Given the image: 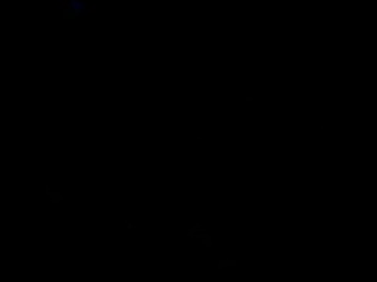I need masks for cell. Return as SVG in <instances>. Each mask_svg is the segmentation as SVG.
Instances as JSON below:
<instances>
[{
  "instance_id": "1",
  "label": "cell",
  "mask_w": 377,
  "mask_h": 282,
  "mask_svg": "<svg viewBox=\"0 0 377 282\" xmlns=\"http://www.w3.org/2000/svg\"><path fill=\"white\" fill-rule=\"evenodd\" d=\"M94 12H96V5H91L89 9V13H94Z\"/></svg>"
},
{
  "instance_id": "2",
  "label": "cell",
  "mask_w": 377,
  "mask_h": 282,
  "mask_svg": "<svg viewBox=\"0 0 377 282\" xmlns=\"http://www.w3.org/2000/svg\"><path fill=\"white\" fill-rule=\"evenodd\" d=\"M125 223H127V228H128V229H134V228H136V226H134L133 223H130V222H128V221H125Z\"/></svg>"
},
{
  "instance_id": "3",
  "label": "cell",
  "mask_w": 377,
  "mask_h": 282,
  "mask_svg": "<svg viewBox=\"0 0 377 282\" xmlns=\"http://www.w3.org/2000/svg\"><path fill=\"white\" fill-rule=\"evenodd\" d=\"M244 102H253V97H252V96H246V97H244Z\"/></svg>"
}]
</instances>
